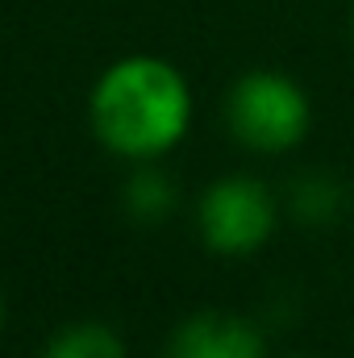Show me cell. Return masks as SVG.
<instances>
[{"label":"cell","mask_w":354,"mask_h":358,"mask_svg":"<svg viewBox=\"0 0 354 358\" xmlns=\"http://www.w3.org/2000/svg\"><path fill=\"white\" fill-rule=\"evenodd\" d=\"M192 92L171 63L138 55L113 63L92 92V125L100 142L125 159H155L187 134Z\"/></svg>","instance_id":"1"},{"label":"cell","mask_w":354,"mask_h":358,"mask_svg":"<svg viewBox=\"0 0 354 358\" xmlns=\"http://www.w3.org/2000/svg\"><path fill=\"white\" fill-rule=\"evenodd\" d=\"M309 96L283 71H250L229 92V129L259 155H283L309 134Z\"/></svg>","instance_id":"2"},{"label":"cell","mask_w":354,"mask_h":358,"mask_svg":"<svg viewBox=\"0 0 354 358\" xmlns=\"http://www.w3.org/2000/svg\"><path fill=\"white\" fill-rule=\"evenodd\" d=\"M275 229V196L250 176L217 179L200 200V234L217 255H255Z\"/></svg>","instance_id":"3"},{"label":"cell","mask_w":354,"mask_h":358,"mask_svg":"<svg viewBox=\"0 0 354 358\" xmlns=\"http://www.w3.org/2000/svg\"><path fill=\"white\" fill-rule=\"evenodd\" d=\"M179 358H263V334L234 313H200L183 321L171 342Z\"/></svg>","instance_id":"4"},{"label":"cell","mask_w":354,"mask_h":358,"mask_svg":"<svg viewBox=\"0 0 354 358\" xmlns=\"http://www.w3.org/2000/svg\"><path fill=\"white\" fill-rule=\"evenodd\" d=\"M42 358H125V346L104 325H71L59 338H50Z\"/></svg>","instance_id":"5"},{"label":"cell","mask_w":354,"mask_h":358,"mask_svg":"<svg viewBox=\"0 0 354 358\" xmlns=\"http://www.w3.org/2000/svg\"><path fill=\"white\" fill-rule=\"evenodd\" d=\"M171 200H176V192L167 187L163 176H138L129 183V204L138 217H163L171 208Z\"/></svg>","instance_id":"6"},{"label":"cell","mask_w":354,"mask_h":358,"mask_svg":"<svg viewBox=\"0 0 354 358\" xmlns=\"http://www.w3.org/2000/svg\"><path fill=\"white\" fill-rule=\"evenodd\" d=\"M296 208H300V217H325V213H334V208H338L334 183H330V179H309V183H300Z\"/></svg>","instance_id":"7"},{"label":"cell","mask_w":354,"mask_h":358,"mask_svg":"<svg viewBox=\"0 0 354 358\" xmlns=\"http://www.w3.org/2000/svg\"><path fill=\"white\" fill-rule=\"evenodd\" d=\"M0 325H4V304H0Z\"/></svg>","instance_id":"8"},{"label":"cell","mask_w":354,"mask_h":358,"mask_svg":"<svg viewBox=\"0 0 354 358\" xmlns=\"http://www.w3.org/2000/svg\"><path fill=\"white\" fill-rule=\"evenodd\" d=\"M171 358H179V355H171Z\"/></svg>","instance_id":"9"}]
</instances>
